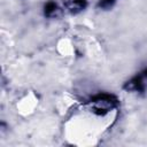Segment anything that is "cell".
Here are the masks:
<instances>
[{"label": "cell", "instance_id": "1", "mask_svg": "<svg viewBox=\"0 0 147 147\" xmlns=\"http://www.w3.org/2000/svg\"><path fill=\"white\" fill-rule=\"evenodd\" d=\"M117 100L110 94H100L92 100V110L98 115H103L113 109Z\"/></svg>", "mask_w": 147, "mask_h": 147}, {"label": "cell", "instance_id": "2", "mask_svg": "<svg viewBox=\"0 0 147 147\" xmlns=\"http://www.w3.org/2000/svg\"><path fill=\"white\" fill-rule=\"evenodd\" d=\"M85 6H86L85 0H67V8L72 13H77L84 9Z\"/></svg>", "mask_w": 147, "mask_h": 147}, {"label": "cell", "instance_id": "3", "mask_svg": "<svg viewBox=\"0 0 147 147\" xmlns=\"http://www.w3.org/2000/svg\"><path fill=\"white\" fill-rule=\"evenodd\" d=\"M57 10V6L55 2L53 1H49L45 5V8H44V11H45V15L46 16H53Z\"/></svg>", "mask_w": 147, "mask_h": 147}, {"label": "cell", "instance_id": "4", "mask_svg": "<svg viewBox=\"0 0 147 147\" xmlns=\"http://www.w3.org/2000/svg\"><path fill=\"white\" fill-rule=\"evenodd\" d=\"M114 2H115V0H100L99 7H101V8H109Z\"/></svg>", "mask_w": 147, "mask_h": 147}, {"label": "cell", "instance_id": "5", "mask_svg": "<svg viewBox=\"0 0 147 147\" xmlns=\"http://www.w3.org/2000/svg\"><path fill=\"white\" fill-rule=\"evenodd\" d=\"M144 76H145V77H147V70H146V71L144 72Z\"/></svg>", "mask_w": 147, "mask_h": 147}]
</instances>
